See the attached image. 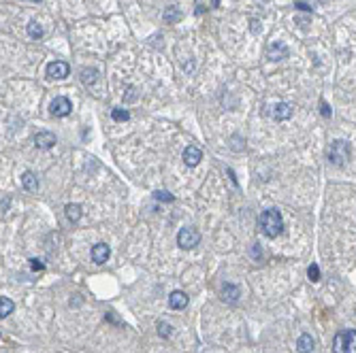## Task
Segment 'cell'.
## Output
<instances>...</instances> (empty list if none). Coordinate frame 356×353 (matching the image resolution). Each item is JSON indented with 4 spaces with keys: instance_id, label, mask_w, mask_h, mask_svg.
I'll return each mask as SVG.
<instances>
[{
    "instance_id": "cell-1",
    "label": "cell",
    "mask_w": 356,
    "mask_h": 353,
    "mask_svg": "<svg viewBox=\"0 0 356 353\" xmlns=\"http://www.w3.org/2000/svg\"><path fill=\"white\" fill-rule=\"evenodd\" d=\"M258 225H260L264 237H269V239L280 237V234L284 232V219H282L280 211H275V209L264 211L260 217H258Z\"/></svg>"
},
{
    "instance_id": "cell-2",
    "label": "cell",
    "mask_w": 356,
    "mask_h": 353,
    "mask_svg": "<svg viewBox=\"0 0 356 353\" xmlns=\"http://www.w3.org/2000/svg\"><path fill=\"white\" fill-rule=\"evenodd\" d=\"M352 156V147L348 141H333L331 147L326 151V158L333 166H343Z\"/></svg>"
},
{
    "instance_id": "cell-3",
    "label": "cell",
    "mask_w": 356,
    "mask_h": 353,
    "mask_svg": "<svg viewBox=\"0 0 356 353\" xmlns=\"http://www.w3.org/2000/svg\"><path fill=\"white\" fill-rule=\"evenodd\" d=\"M333 353H356V330H341L333 338Z\"/></svg>"
},
{
    "instance_id": "cell-4",
    "label": "cell",
    "mask_w": 356,
    "mask_h": 353,
    "mask_svg": "<svg viewBox=\"0 0 356 353\" xmlns=\"http://www.w3.org/2000/svg\"><path fill=\"white\" fill-rule=\"evenodd\" d=\"M201 243V234L197 228H182L177 234V245L182 249H194Z\"/></svg>"
},
{
    "instance_id": "cell-5",
    "label": "cell",
    "mask_w": 356,
    "mask_h": 353,
    "mask_svg": "<svg viewBox=\"0 0 356 353\" xmlns=\"http://www.w3.org/2000/svg\"><path fill=\"white\" fill-rule=\"evenodd\" d=\"M49 111H51L53 117H66V115H70V111H73V104H70V100L66 96H58V98L51 100Z\"/></svg>"
},
{
    "instance_id": "cell-6",
    "label": "cell",
    "mask_w": 356,
    "mask_h": 353,
    "mask_svg": "<svg viewBox=\"0 0 356 353\" xmlns=\"http://www.w3.org/2000/svg\"><path fill=\"white\" fill-rule=\"evenodd\" d=\"M45 70H47V77L49 79H66L70 75V66L66 64V62H62V60L49 62Z\"/></svg>"
},
{
    "instance_id": "cell-7",
    "label": "cell",
    "mask_w": 356,
    "mask_h": 353,
    "mask_svg": "<svg viewBox=\"0 0 356 353\" xmlns=\"http://www.w3.org/2000/svg\"><path fill=\"white\" fill-rule=\"evenodd\" d=\"M266 58L271 62H280V60H286L288 58V47L284 41H273L266 49Z\"/></svg>"
},
{
    "instance_id": "cell-8",
    "label": "cell",
    "mask_w": 356,
    "mask_h": 353,
    "mask_svg": "<svg viewBox=\"0 0 356 353\" xmlns=\"http://www.w3.org/2000/svg\"><path fill=\"white\" fill-rule=\"evenodd\" d=\"M201 160H203V151H201L199 145H188V147L184 149V162H186V166H197Z\"/></svg>"
},
{
    "instance_id": "cell-9",
    "label": "cell",
    "mask_w": 356,
    "mask_h": 353,
    "mask_svg": "<svg viewBox=\"0 0 356 353\" xmlns=\"http://www.w3.org/2000/svg\"><path fill=\"white\" fill-rule=\"evenodd\" d=\"M58 143V139H56V134L53 132H39L37 137H34V145H37V149H51L53 145Z\"/></svg>"
},
{
    "instance_id": "cell-10",
    "label": "cell",
    "mask_w": 356,
    "mask_h": 353,
    "mask_svg": "<svg viewBox=\"0 0 356 353\" xmlns=\"http://www.w3.org/2000/svg\"><path fill=\"white\" fill-rule=\"evenodd\" d=\"M271 115H273V120H278V122H286L292 117V106L288 102H278V104H273Z\"/></svg>"
},
{
    "instance_id": "cell-11",
    "label": "cell",
    "mask_w": 356,
    "mask_h": 353,
    "mask_svg": "<svg viewBox=\"0 0 356 353\" xmlns=\"http://www.w3.org/2000/svg\"><path fill=\"white\" fill-rule=\"evenodd\" d=\"M168 306L175 311H182L188 306V296H186V292H182V289H175V292L168 296Z\"/></svg>"
},
{
    "instance_id": "cell-12",
    "label": "cell",
    "mask_w": 356,
    "mask_h": 353,
    "mask_svg": "<svg viewBox=\"0 0 356 353\" xmlns=\"http://www.w3.org/2000/svg\"><path fill=\"white\" fill-rule=\"evenodd\" d=\"M109 256H111V249H109V245H105V243H99V245L92 247V260H94V264H105V262L109 260Z\"/></svg>"
},
{
    "instance_id": "cell-13",
    "label": "cell",
    "mask_w": 356,
    "mask_h": 353,
    "mask_svg": "<svg viewBox=\"0 0 356 353\" xmlns=\"http://www.w3.org/2000/svg\"><path fill=\"white\" fill-rule=\"evenodd\" d=\"M314 347H316L314 338H311L309 334H301L299 340H297V351L299 353H311V351H314Z\"/></svg>"
},
{
    "instance_id": "cell-14",
    "label": "cell",
    "mask_w": 356,
    "mask_h": 353,
    "mask_svg": "<svg viewBox=\"0 0 356 353\" xmlns=\"http://www.w3.org/2000/svg\"><path fill=\"white\" fill-rule=\"evenodd\" d=\"M22 187L26 189V192H37V189H39V179L34 177L32 173H24L22 175Z\"/></svg>"
},
{
    "instance_id": "cell-15",
    "label": "cell",
    "mask_w": 356,
    "mask_h": 353,
    "mask_svg": "<svg viewBox=\"0 0 356 353\" xmlns=\"http://www.w3.org/2000/svg\"><path fill=\"white\" fill-rule=\"evenodd\" d=\"M239 296H241L239 287L230 285V283H226L224 287H222V298H224V300H228V302H237V300H239Z\"/></svg>"
},
{
    "instance_id": "cell-16",
    "label": "cell",
    "mask_w": 356,
    "mask_h": 353,
    "mask_svg": "<svg viewBox=\"0 0 356 353\" xmlns=\"http://www.w3.org/2000/svg\"><path fill=\"white\" fill-rule=\"evenodd\" d=\"M182 17H184V15H182L180 9H175V7H166V9H164V22H166V24L180 22Z\"/></svg>"
},
{
    "instance_id": "cell-17",
    "label": "cell",
    "mask_w": 356,
    "mask_h": 353,
    "mask_svg": "<svg viewBox=\"0 0 356 353\" xmlns=\"http://www.w3.org/2000/svg\"><path fill=\"white\" fill-rule=\"evenodd\" d=\"M66 217H68V221H79L81 219V206L79 204H66Z\"/></svg>"
},
{
    "instance_id": "cell-18",
    "label": "cell",
    "mask_w": 356,
    "mask_h": 353,
    "mask_svg": "<svg viewBox=\"0 0 356 353\" xmlns=\"http://www.w3.org/2000/svg\"><path fill=\"white\" fill-rule=\"evenodd\" d=\"M13 313V300L11 298H5L3 296V300H0V317H9V315Z\"/></svg>"
},
{
    "instance_id": "cell-19",
    "label": "cell",
    "mask_w": 356,
    "mask_h": 353,
    "mask_svg": "<svg viewBox=\"0 0 356 353\" xmlns=\"http://www.w3.org/2000/svg\"><path fill=\"white\" fill-rule=\"evenodd\" d=\"M28 34H30V39H41L43 36V26L37 22V20H32L30 24H28Z\"/></svg>"
},
{
    "instance_id": "cell-20",
    "label": "cell",
    "mask_w": 356,
    "mask_h": 353,
    "mask_svg": "<svg viewBox=\"0 0 356 353\" xmlns=\"http://www.w3.org/2000/svg\"><path fill=\"white\" fill-rule=\"evenodd\" d=\"M111 117H113V122H128L130 120V113L126 111V108H113Z\"/></svg>"
},
{
    "instance_id": "cell-21",
    "label": "cell",
    "mask_w": 356,
    "mask_h": 353,
    "mask_svg": "<svg viewBox=\"0 0 356 353\" xmlns=\"http://www.w3.org/2000/svg\"><path fill=\"white\" fill-rule=\"evenodd\" d=\"M154 198H156L158 202H173V200H175V196H173V194H168L166 189H158V192L154 194Z\"/></svg>"
},
{
    "instance_id": "cell-22",
    "label": "cell",
    "mask_w": 356,
    "mask_h": 353,
    "mask_svg": "<svg viewBox=\"0 0 356 353\" xmlns=\"http://www.w3.org/2000/svg\"><path fill=\"white\" fill-rule=\"evenodd\" d=\"M158 334H160V336H164V338H168L173 334V328L166 321H158Z\"/></svg>"
},
{
    "instance_id": "cell-23",
    "label": "cell",
    "mask_w": 356,
    "mask_h": 353,
    "mask_svg": "<svg viewBox=\"0 0 356 353\" xmlns=\"http://www.w3.org/2000/svg\"><path fill=\"white\" fill-rule=\"evenodd\" d=\"M307 277L311 279V281H320V268H318V264H311L309 268H307Z\"/></svg>"
},
{
    "instance_id": "cell-24",
    "label": "cell",
    "mask_w": 356,
    "mask_h": 353,
    "mask_svg": "<svg viewBox=\"0 0 356 353\" xmlns=\"http://www.w3.org/2000/svg\"><path fill=\"white\" fill-rule=\"evenodd\" d=\"M96 75H99V72H96L94 68H92V70H87V68H85V70H83V75H81V79H83V83H85V85H90V83H92V81L96 79Z\"/></svg>"
},
{
    "instance_id": "cell-25",
    "label": "cell",
    "mask_w": 356,
    "mask_h": 353,
    "mask_svg": "<svg viewBox=\"0 0 356 353\" xmlns=\"http://www.w3.org/2000/svg\"><path fill=\"white\" fill-rule=\"evenodd\" d=\"M320 113H322V117H331L333 115V111H331V106H328L324 100L320 102Z\"/></svg>"
},
{
    "instance_id": "cell-26",
    "label": "cell",
    "mask_w": 356,
    "mask_h": 353,
    "mask_svg": "<svg viewBox=\"0 0 356 353\" xmlns=\"http://www.w3.org/2000/svg\"><path fill=\"white\" fill-rule=\"evenodd\" d=\"M30 266H32V270H43V268H45V264H43L41 260H30Z\"/></svg>"
},
{
    "instance_id": "cell-27",
    "label": "cell",
    "mask_w": 356,
    "mask_h": 353,
    "mask_svg": "<svg viewBox=\"0 0 356 353\" xmlns=\"http://www.w3.org/2000/svg\"><path fill=\"white\" fill-rule=\"evenodd\" d=\"M295 7H297V9H303V11H311V7H307L305 3H297Z\"/></svg>"
},
{
    "instance_id": "cell-28",
    "label": "cell",
    "mask_w": 356,
    "mask_h": 353,
    "mask_svg": "<svg viewBox=\"0 0 356 353\" xmlns=\"http://www.w3.org/2000/svg\"><path fill=\"white\" fill-rule=\"evenodd\" d=\"M9 202H11V200H9V198H3V213H7V209H9Z\"/></svg>"
},
{
    "instance_id": "cell-29",
    "label": "cell",
    "mask_w": 356,
    "mask_h": 353,
    "mask_svg": "<svg viewBox=\"0 0 356 353\" xmlns=\"http://www.w3.org/2000/svg\"><path fill=\"white\" fill-rule=\"evenodd\" d=\"M216 7H220V0H211V9H216Z\"/></svg>"
},
{
    "instance_id": "cell-30",
    "label": "cell",
    "mask_w": 356,
    "mask_h": 353,
    "mask_svg": "<svg viewBox=\"0 0 356 353\" xmlns=\"http://www.w3.org/2000/svg\"><path fill=\"white\" fill-rule=\"evenodd\" d=\"M30 3H41V0H30Z\"/></svg>"
}]
</instances>
